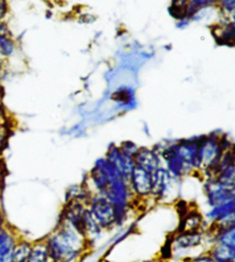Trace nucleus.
Here are the masks:
<instances>
[{"instance_id": "1", "label": "nucleus", "mask_w": 235, "mask_h": 262, "mask_svg": "<svg viewBox=\"0 0 235 262\" xmlns=\"http://www.w3.org/2000/svg\"><path fill=\"white\" fill-rule=\"evenodd\" d=\"M52 262H79L91 251V245L83 232L59 222L45 238Z\"/></svg>"}, {"instance_id": "2", "label": "nucleus", "mask_w": 235, "mask_h": 262, "mask_svg": "<svg viewBox=\"0 0 235 262\" xmlns=\"http://www.w3.org/2000/svg\"><path fill=\"white\" fill-rule=\"evenodd\" d=\"M229 144H232V142L224 135L210 134L201 136L199 138V149H197V162H199L197 175L202 179L206 176H214L219 159Z\"/></svg>"}, {"instance_id": "3", "label": "nucleus", "mask_w": 235, "mask_h": 262, "mask_svg": "<svg viewBox=\"0 0 235 262\" xmlns=\"http://www.w3.org/2000/svg\"><path fill=\"white\" fill-rule=\"evenodd\" d=\"M171 249L172 258H178L179 260L190 259L191 253L200 247L209 244L213 245L211 236L208 229L202 231H181L178 230L175 235H172L170 242L168 243Z\"/></svg>"}, {"instance_id": "4", "label": "nucleus", "mask_w": 235, "mask_h": 262, "mask_svg": "<svg viewBox=\"0 0 235 262\" xmlns=\"http://www.w3.org/2000/svg\"><path fill=\"white\" fill-rule=\"evenodd\" d=\"M105 196L114 206L116 212L132 213L133 209L138 207L137 200L130 189L129 181L124 177H119L112 181L108 186Z\"/></svg>"}, {"instance_id": "5", "label": "nucleus", "mask_w": 235, "mask_h": 262, "mask_svg": "<svg viewBox=\"0 0 235 262\" xmlns=\"http://www.w3.org/2000/svg\"><path fill=\"white\" fill-rule=\"evenodd\" d=\"M87 208L103 231L116 229V209L105 195H90Z\"/></svg>"}, {"instance_id": "6", "label": "nucleus", "mask_w": 235, "mask_h": 262, "mask_svg": "<svg viewBox=\"0 0 235 262\" xmlns=\"http://www.w3.org/2000/svg\"><path fill=\"white\" fill-rule=\"evenodd\" d=\"M153 179V201L168 203L171 201L177 192V185L180 181L173 179L166 167L161 166L152 174Z\"/></svg>"}, {"instance_id": "7", "label": "nucleus", "mask_w": 235, "mask_h": 262, "mask_svg": "<svg viewBox=\"0 0 235 262\" xmlns=\"http://www.w3.org/2000/svg\"><path fill=\"white\" fill-rule=\"evenodd\" d=\"M128 181L138 207L149 200L153 201V179L150 172L135 167Z\"/></svg>"}, {"instance_id": "8", "label": "nucleus", "mask_w": 235, "mask_h": 262, "mask_svg": "<svg viewBox=\"0 0 235 262\" xmlns=\"http://www.w3.org/2000/svg\"><path fill=\"white\" fill-rule=\"evenodd\" d=\"M202 180H203V191L206 204H208L209 207L222 205L229 200L235 199L232 190L225 188L214 176H206Z\"/></svg>"}, {"instance_id": "9", "label": "nucleus", "mask_w": 235, "mask_h": 262, "mask_svg": "<svg viewBox=\"0 0 235 262\" xmlns=\"http://www.w3.org/2000/svg\"><path fill=\"white\" fill-rule=\"evenodd\" d=\"M20 57V45L8 22L0 23V58L7 63Z\"/></svg>"}, {"instance_id": "10", "label": "nucleus", "mask_w": 235, "mask_h": 262, "mask_svg": "<svg viewBox=\"0 0 235 262\" xmlns=\"http://www.w3.org/2000/svg\"><path fill=\"white\" fill-rule=\"evenodd\" d=\"M105 158L120 172V175L123 176L124 179L129 180L131 172L135 168L133 158L125 156L120 149L119 145H111V146H109Z\"/></svg>"}, {"instance_id": "11", "label": "nucleus", "mask_w": 235, "mask_h": 262, "mask_svg": "<svg viewBox=\"0 0 235 262\" xmlns=\"http://www.w3.org/2000/svg\"><path fill=\"white\" fill-rule=\"evenodd\" d=\"M20 237L6 221L0 222V262H11L12 251Z\"/></svg>"}, {"instance_id": "12", "label": "nucleus", "mask_w": 235, "mask_h": 262, "mask_svg": "<svg viewBox=\"0 0 235 262\" xmlns=\"http://www.w3.org/2000/svg\"><path fill=\"white\" fill-rule=\"evenodd\" d=\"M135 167L153 174L159 167L163 166L162 158L155 151L154 147H139L133 158Z\"/></svg>"}, {"instance_id": "13", "label": "nucleus", "mask_w": 235, "mask_h": 262, "mask_svg": "<svg viewBox=\"0 0 235 262\" xmlns=\"http://www.w3.org/2000/svg\"><path fill=\"white\" fill-rule=\"evenodd\" d=\"M205 220L199 210L188 208L181 214L179 230L181 231H202L204 230Z\"/></svg>"}, {"instance_id": "14", "label": "nucleus", "mask_w": 235, "mask_h": 262, "mask_svg": "<svg viewBox=\"0 0 235 262\" xmlns=\"http://www.w3.org/2000/svg\"><path fill=\"white\" fill-rule=\"evenodd\" d=\"M213 32L220 44L235 46V23L219 17L218 22L214 26Z\"/></svg>"}, {"instance_id": "15", "label": "nucleus", "mask_w": 235, "mask_h": 262, "mask_svg": "<svg viewBox=\"0 0 235 262\" xmlns=\"http://www.w3.org/2000/svg\"><path fill=\"white\" fill-rule=\"evenodd\" d=\"M213 242L235 250V226L209 227Z\"/></svg>"}, {"instance_id": "16", "label": "nucleus", "mask_w": 235, "mask_h": 262, "mask_svg": "<svg viewBox=\"0 0 235 262\" xmlns=\"http://www.w3.org/2000/svg\"><path fill=\"white\" fill-rule=\"evenodd\" d=\"M81 229H82L83 235L85 236L87 242L90 243L91 247H92L94 243L100 239L101 235L103 232H105L100 227H99V224L97 223L96 220L93 219L92 214L90 213L88 208L86 209V212L84 213Z\"/></svg>"}, {"instance_id": "17", "label": "nucleus", "mask_w": 235, "mask_h": 262, "mask_svg": "<svg viewBox=\"0 0 235 262\" xmlns=\"http://www.w3.org/2000/svg\"><path fill=\"white\" fill-rule=\"evenodd\" d=\"M214 177L227 189L235 188V160L215 172Z\"/></svg>"}, {"instance_id": "18", "label": "nucleus", "mask_w": 235, "mask_h": 262, "mask_svg": "<svg viewBox=\"0 0 235 262\" xmlns=\"http://www.w3.org/2000/svg\"><path fill=\"white\" fill-rule=\"evenodd\" d=\"M32 242L27 238L20 237V239L14 246L11 254V262H28L30 255Z\"/></svg>"}, {"instance_id": "19", "label": "nucleus", "mask_w": 235, "mask_h": 262, "mask_svg": "<svg viewBox=\"0 0 235 262\" xmlns=\"http://www.w3.org/2000/svg\"><path fill=\"white\" fill-rule=\"evenodd\" d=\"M28 262H52L45 239L32 242L31 251Z\"/></svg>"}, {"instance_id": "20", "label": "nucleus", "mask_w": 235, "mask_h": 262, "mask_svg": "<svg viewBox=\"0 0 235 262\" xmlns=\"http://www.w3.org/2000/svg\"><path fill=\"white\" fill-rule=\"evenodd\" d=\"M90 198V193L83 183L72 185L65 191V203L69 201H81V203H87Z\"/></svg>"}, {"instance_id": "21", "label": "nucleus", "mask_w": 235, "mask_h": 262, "mask_svg": "<svg viewBox=\"0 0 235 262\" xmlns=\"http://www.w3.org/2000/svg\"><path fill=\"white\" fill-rule=\"evenodd\" d=\"M11 134H12L11 123H6L0 127V158H3V154L5 153V151H6Z\"/></svg>"}, {"instance_id": "22", "label": "nucleus", "mask_w": 235, "mask_h": 262, "mask_svg": "<svg viewBox=\"0 0 235 262\" xmlns=\"http://www.w3.org/2000/svg\"><path fill=\"white\" fill-rule=\"evenodd\" d=\"M235 9V0H219L217 5V11L219 17L226 16Z\"/></svg>"}, {"instance_id": "23", "label": "nucleus", "mask_w": 235, "mask_h": 262, "mask_svg": "<svg viewBox=\"0 0 235 262\" xmlns=\"http://www.w3.org/2000/svg\"><path fill=\"white\" fill-rule=\"evenodd\" d=\"M119 147H120L121 151L125 154V156L134 158L135 153L138 152V149H139L140 146H138V145L135 143L128 140V142H123L122 144H120Z\"/></svg>"}, {"instance_id": "24", "label": "nucleus", "mask_w": 235, "mask_h": 262, "mask_svg": "<svg viewBox=\"0 0 235 262\" xmlns=\"http://www.w3.org/2000/svg\"><path fill=\"white\" fill-rule=\"evenodd\" d=\"M188 262H218L213 255H211L208 251L203 252V253H199L193 255L192 258L187 259Z\"/></svg>"}, {"instance_id": "25", "label": "nucleus", "mask_w": 235, "mask_h": 262, "mask_svg": "<svg viewBox=\"0 0 235 262\" xmlns=\"http://www.w3.org/2000/svg\"><path fill=\"white\" fill-rule=\"evenodd\" d=\"M9 16V2L0 0V23L7 22Z\"/></svg>"}, {"instance_id": "26", "label": "nucleus", "mask_w": 235, "mask_h": 262, "mask_svg": "<svg viewBox=\"0 0 235 262\" xmlns=\"http://www.w3.org/2000/svg\"><path fill=\"white\" fill-rule=\"evenodd\" d=\"M6 123H11V120H9V118L7 116L6 112H4V113L0 114V127Z\"/></svg>"}, {"instance_id": "27", "label": "nucleus", "mask_w": 235, "mask_h": 262, "mask_svg": "<svg viewBox=\"0 0 235 262\" xmlns=\"http://www.w3.org/2000/svg\"><path fill=\"white\" fill-rule=\"evenodd\" d=\"M8 73L9 72L6 68H0V84H2V85H3V82L5 81V78H6Z\"/></svg>"}, {"instance_id": "28", "label": "nucleus", "mask_w": 235, "mask_h": 262, "mask_svg": "<svg viewBox=\"0 0 235 262\" xmlns=\"http://www.w3.org/2000/svg\"><path fill=\"white\" fill-rule=\"evenodd\" d=\"M5 177V166L3 162V158H0V180H4Z\"/></svg>"}, {"instance_id": "29", "label": "nucleus", "mask_w": 235, "mask_h": 262, "mask_svg": "<svg viewBox=\"0 0 235 262\" xmlns=\"http://www.w3.org/2000/svg\"><path fill=\"white\" fill-rule=\"evenodd\" d=\"M5 221H6V220H5L3 209H2V207H0V222H5Z\"/></svg>"}, {"instance_id": "30", "label": "nucleus", "mask_w": 235, "mask_h": 262, "mask_svg": "<svg viewBox=\"0 0 235 262\" xmlns=\"http://www.w3.org/2000/svg\"><path fill=\"white\" fill-rule=\"evenodd\" d=\"M5 110H4V106H3V97H0V114L4 113Z\"/></svg>"}, {"instance_id": "31", "label": "nucleus", "mask_w": 235, "mask_h": 262, "mask_svg": "<svg viewBox=\"0 0 235 262\" xmlns=\"http://www.w3.org/2000/svg\"><path fill=\"white\" fill-rule=\"evenodd\" d=\"M3 182H4V180H0V195H2V189H3Z\"/></svg>"}, {"instance_id": "32", "label": "nucleus", "mask_w": 235, "mask_h": 262, "mask_svg": "<svg viewBox=\"0 0 235 262\" xmlns=\"http://www.w3.org/2000/svg\"><path fill=\"white\" fill-rule=\"evenodd\" d=\"M0 97H3V85L0 84Z\"/></svg>"}, {"instance_id": "33", "label": "nucleus", "mask_w": 235, "mask_h": 262, "mask_svg": "<svg viewBox=\"0 0 235 262\" xmlns=\"http://www.w3.org/2000/svg\"><path fill=\"white\" fill-rule=\"evenodd\" d=\"M177 262H188V260L187 259H182V260H179V261H177Z\"/></svg>"}]
</instances>
